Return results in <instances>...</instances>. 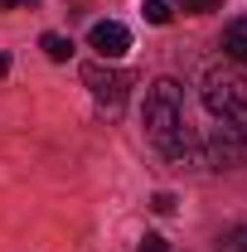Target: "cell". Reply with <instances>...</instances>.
<instances>
[{
    "instance_id": "1",
    "label": "cell",
    "mask_w": 247,
    "mask_h": 252,
    "mask_svg": "<svg viewBox=\"0 0 247 252\" xmlns=\"http://www.w3.org/2000/svg\"><path fill=\"white\" fill-rule=\"evenodd\" d=\"M141 117H146V136L155 141V151L170 156V160H175V151L194 136L185 126V88H180L175 78H155L151 88H146V112H141Z\"/></svg>"
},
{
    "instance_id": "2",
    "label": "cell",
    "mask_w": 247,
    "mask_h": 252,
    "mask_svg": "<svg viewBox=\"0 0 247 252\" xmlns=\"http://www.w3.org/2000/svg\"><path fill=\"white\" fill-rule=\"evenodd\" d=\"M204 107L214 112L218 122H228L233 131L247 136V78L238 68H209L204 73Z\"/></svg>"
},
{
    "instance_id": "3",
    "label": "cell",
    "mask_w": 247,
    "mask_h": 252,
    "mask_svg": "<svg viewBox=\"0 0 247 252\" xmlns=\"http://www.w3.org/2000/svg\"><path fill=\"white\" fill-rule=\"evenodd\" d=\"M83 88L93 93L97 107H107V112H122L126 102V88H131V73H122V68H112L107 59H97L83 68Z\"/></svg>"
},
{
    "instance_id": "4",
    "label": "cell",
    "mask_w": 247,
    "mask_h": 252,
    "mask_svg": "<svg viewBox=\"0 0 247 252\" xmlns=\"http://www.w3.org/2000/svg\"><path fill=\"white\" fill-rule=\"evenodd\" d=\"M88 44L97 49V59H122L126 49H131V30H126L122 20H97L93 25V34H88Z\"/></svg>"
},
{
    "instance_id": "5",
    "label": "cell",
    "mask_w": 247,
    "mask_h": 252,
    "mask_svg": "<svg viewBox=\"0 0 247 252\" xmlns=\"http://www.w3.org/2000/svg\"><path fill=\"white\" fill-rule=\"evenodd\" d=\"M223 59L247 68V20H228L223 25Z\"/></svg>"
},
{
    "instance_id": "6",
    "label": "cell",
    "mask_w": 247,
    "mask_h": 252,
    "mask_svg": "<svg viewBox=\"0 0 247 252\" xmlns=\"http://www.w3.org/2000/svg\"><path fill=\"white\" fill-rule=\"evenodd\" d=\"M39 49H44L54 63H68V59H73V39H68V34H44Z\"/></svg>"
},
{
    "instance_id": "7",
    "label": "cell",
    "mask_w": 247,
    "mask_h": 252,
    "mask_svg": "<svg viewBox=\"0 0 247 252\" xmlns=\"http://www.w3.org/2000/svg\"><path fill=\"white\" fill-rule=\"evenodd\" d=\"M218 252H247V223H233L218 233Z\"/></svg>"
},
{
    "instance_id": "8",
    "label": "cell",
    "mask_w": 247,
    "mask_h": 252,
    "mask_svg": "<svg viewBox=\"0 0 247 252\" xmlns=\"http://www.w3.org/2000/svg\"><path fill=\"white\" fill-rule=\"evenodd\" d=\"M141 10H146V20H151V25H170V5H165V0H146Z\"/></svg>"
},
{
    "instance_id": "9",
    "label": "cell",
    "mask_w": 247,
    "mask_h": 252,
    "mask_svg": "<svg viewBox=\"0 0 247 252\" xmlns=\"http://www.w3.org/2000/svg\"><path fill=\"white\" fill-rule=\"evenodd\" d=\"M223 0H180V10L185 15H209V10H218Z\"/></svg>"
},
{
    "instance_id": "10",
    "label": "cell",
    "mask_w": 247,
    "mask_h": 252,
    "mask_svg": "<svg viewBox=\"0 0 247 252\" xmlns=\"http://www.w3.org/2000/svg\"><path fill=\"white\" fill-rule=\"evenodd\" d=\"M136 252H170V243H165L160 233H146V238H141V248H136Z\"/></svg>"
},
{
    "instance_id": "11",
    "label": "cell",
    "mask_w": 247,
    "mask_h": 252,
    "mask_svg": "<svg viewBox=\"0 0 247 252\" xmlns=\"http://www.w3.org/2000/svg\"><path fill=\"white\" fill-rule=\"evenodd\" d=\"M151 209H155V214H170V209H175V199H170V194H155Z\"/></svg>"
},
{
    "instance_id": "12",
    "label": "cell",
    "mask_w": 247,
    "mask_h": 252,
    "mask_svg": "<svg viewBox=\"0 0 247 252\" xmlns=\"http://www.w3.org/2000/svg\"><path fill=\"white\" fill-rule=\"evenodd\" d=\"M10 5H34V0H0V10H10Z\"/></svg>"
},
{
    "instance_id": "13",
    "label": "cell",
    "mask_w": 247,
    "mask_h": 252,
    "mask_svg": "<svg viewBox=\"0 0 247 252\" xmlns=\"http://www.w3.org/2000/svg\"><path fill=\"white\" fill-rule=\"evenodd\" d=\"M5 68H10V54H5V49H0V73H5Z\"/></svg>"
}]
</instances>
